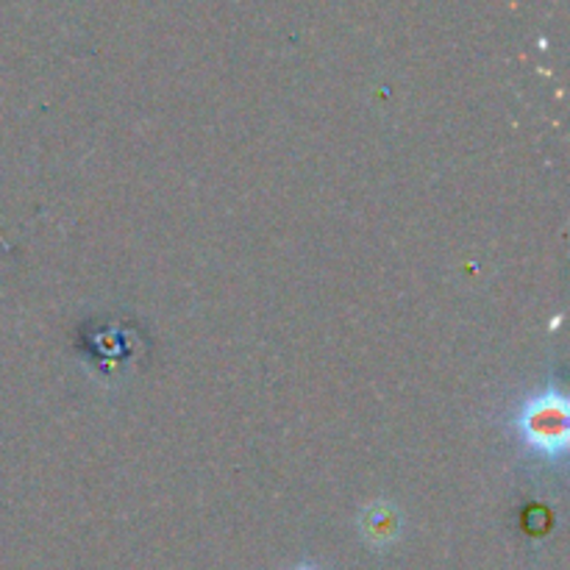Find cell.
Instances as JSON below:
<instances>
[{"instance_id": "cell-2", "label": "cell", "mask_w": 570, "mask_h": 570, "mask_svg": "<svg viewBox=\"0 0 570 570\" xmlns=\"http://www.w3.org/2000/svg\"><path fill=\"white\" fill-rule=\"evenodd\" d=\"M360 527L362 540L373 549H387V546L399 543L401 532H404V518H401V510L390 501H373L365 510L360 512Z\"/></svg>"}, {"instance_id": "cell-3", "label": "cell", "mask_w": 570, "mask_h": 570, "mask_svg": "<svg viewBox=\"0 0 570 570\" xmlns=\"http://www.w3.org/2000/svg\"><path fill=\"white\" fill-rule=\"evenodd\" d=\"M293 570H323V568H317V566H312V562H304V566H295Z\"/></svg>"}, {"instance_id": "cell-1", "label": "cell", "mask_w": 570, "mask_h": 570, "mask_svg": "<svg viewBox=\"0 0 570 570\" xmlns=\"http://www.w3.org/2000/svg\"><path fill=\"white\" fill-rule=\"evenodd\" d=\"M515 432L529 454L546 462H562L570 443V406L560 387H543L529 395L515 412Z\"/></svg>"}]
</instances>
